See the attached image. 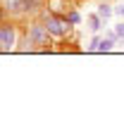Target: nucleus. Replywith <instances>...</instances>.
I'll list each match as a JSON object with an SVG mask.
<instances>
[{
	"instance_id": "obj_1",
	"label": "nucleus",
	"mask_w": 124,
	"mask_h": 119,
	"mask_svg": "<svg viewBox=\"0 0 124 119\" xmlns=\"http://www.w3.org/2000/svg\"><path fill=\"white\" fill-rule=\"evenodd\" d=\"M43 10H46V0H2L0 2V15L10 22L38 17Z\"/></svg>"
},
{
	"instance_id": "obj_2",
	"label": "nucleus",
	"mask_w": 124,
	"mask_h": 119,
	"mask_svg": "<svg viewBox=\"0 0 124 119\" xmlns=\"http://www.w3.org/2000/svg\"><path fill=\"white\" fill-rule=\"evenodd\" d=\"M26 43L33 48V52L53 50V33L46 29V24L41 19H33V22L26 24Z\"/></svg>"
},
{
	"instance_id": "obj_3",
	"label": "nucleus",
	"mask_w": 124,
	"mask_h": 119,
	"mask_svg": "<svg viewBox=\"0 0 124 119\" xmlns=\"http://www.w3.org/2000/svg\"><path fill=\"white\" fill-rule=\"evenodd\" d=\"M38 17H41V22L46 24V29L53 33V38H67V36L72 33V29H74L62 15L53 12V10H43Z\"/></svg>"
},
{
	"instance_id": "obj_4",
	"label": "nucleus",
	"mask_w": 124,
	"mask_h": 119,
	"mask_svg": "<svg viewBox=\"0 0 124 119\" xmlns=\"http://www.w3.org/2000/svg\"><path fill=\"white\" fill-rule=\"evenodd\" d=\"M17 48V29L12 22L0 24V52H10Z\"/></svg>"
},
{
	"instance_id": "obj_5",
	"label": "nucleus",
	"mask_w": 124,
	"mask_h": 119,
	"mask_svg": "<svg viewBox=\"0 0 124 119\" xmlns=\"http://www.w3.org/2000/svg\"><path fill=\"white\" fill-rule=\"evenodd\" d=\"M86 26H88L91 33H98V31L105 26V22L98 17V12H91V15H86Z\"/></svg>"
},
{
	"instance_id": "obj_6",
	"label": "nucleus",
	"mask_w": 124,
	"mask_h": 119,
	"mask_svg": "<svg viewBox=\"0 0 124 119\" xmlns=\"http://www.w3.org/2000/svg\"><path fill=\"white\" fill-rule=\"evenodd\" d=\"M95 12H98V17H100L103 22H108L110 17L115 15V5H110V2H100V5L95 7Z\"/></svg>"
},
{
	"instance_id": "obj_7",
	"label": "nucleus",
	"mask_w": 124,
	"mask_h": 119,
	"mask_svg": "<svg viewBox=\"0 0 124 119\" xmlns=\"http://www.w3.org/2000/svg\"><path fill=\"white\" fill-rule=\"evenodd\" d=\"M64 19H67L72 26H79V24H81V15H79V10H74V7H69V10L64 12Z\"/></svg>"
},
{
	"instance_id": "obj_8",
	"label": "nucleus",
	"mask_w": 124,
	"mask_h": 119,
	"mask_svg": "<svg viewBox=\"0 0 124 119\" xmlns=\"http://www.w3.org/2000/svg\"><path fill=\"white\" fill-rule=\"evenodd\" d=\"M98 43H100V36L93 33V38L88 41V45H86V52H98Z\"/></svg>"
},
{
	"instance_id": "obj_9",
	"label": "nucleus",
	"mask_w": 124,
	"mask_h": 119,
	"mask_svg": "<svg viewBox=\"0 0 124 119\" xmlns=\"http://www.w3.org/2000/svg\"><path fill=\"white\" fill-rule=\"evenodd\" d=\"M112 29H115V33H117V43H124V19L119 22V24H115Z\"/></svg>"
}]
</instances>
